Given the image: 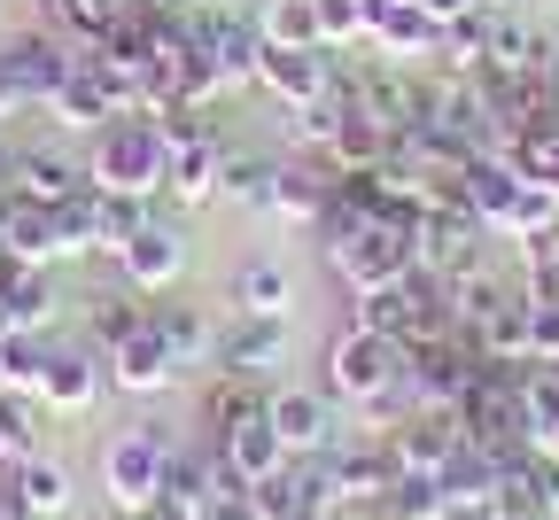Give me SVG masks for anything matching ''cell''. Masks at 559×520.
Wrapping results in <instances>:
<instances>
[{"mask_svg": "<svg viewBox=\"0 0 559 520\" xmlns=\"http://www.w3.org/2000/svg\"><path fill=\"white\" fill-rule=\"evenodd\" d=\"M489 32H498V9H489V0H474L466 16H451V24H443V47H436L443 79H474V70L489 62Z\"/></svg>", "mask_w": 559, "mask_h": 520, "instance_id": "obj_25", "label": "cell"}, {"mask_svg": "<svg viewBox=\"0 0 559 520\" xmlns=\"http://www.w3.org/2000/svg\"><path fill=\"white\" fill-rule=\"evenodd\" d=\"M326 482H334V505L349 512V505H381L389 497V482L404 474L396 466V451H389V435H358V442H326Z\"/></svg>", "mask_w": 559, "mask_h": 520, "instance_id": "obj_6", "label": "cell"}, {"mask_svg": "<svg viewBox=\"0 0 559 520\" xmlns=\"http://www.w3.org/2000/svg\"><path fill=\"white\" fill-rule=\"evenodd\" d=\"M0 520H24V512H9V505H0Z\"/></svg>", "mask_w": 559, "mask_h": 520, "instance_id": "obj_49", "label": "cell"}, {"mask_svg": "<svg viewBox=\"0 0 559 520\" xmlns=\"http://www.w3.org/2000/svg\"><path fill=\"white\" fill-rule=\"evenodd\" d=\"M0 55H9V70H16V86H24L32 109H47L62 94V79L79 70V39H62L55 24H32L16 39H0Z\"/></svg>", "mask_w": 559, "mask_h": 520, "instance_id": "obj_7", "label": "cell"}, {"mask_svg": "<svg viewBox=\"0 0 559 520\" xmlns=\"http://www.w3.org/2000/svg\"><path fill=\"white\" fill-rule=\"evenodd\" d=\"M70 497H79V474H70L62 459H47V451L16 459V466H0V505L24 512V520H62Z\"/></svg>", "mask_w": 559, "mask_h": 520, "instance_id": "obj_8", "label": "cell"}, {"mask_svg": "<svg viewBox=\"0 0 559 520\" xmlns=\"http://www.w3.org/2000/svg\"><path fill=\"white\" fill-rule=\"evenodd\" d=\"M326 264L342 272L349 295H373V287H396V280L419 264V249H412V226H404V217H366L358 234H342V241L326 249Z\"/></svg>", "mask_w": 559, "mask_h": 520, "instance_id": "obj_4", "label": "cell"}, {"mask_svg": "<svg viewBox=\"0 0 559 520\" xmlns=\"http://www.w3.org/2000/svg\"><path fill=\"white\" fill-rule=\"evenodd\" d=\"M272 172H280V156H249V147H226L218 194L241 202V210H272Z\"/></svg>", "mask_w": 559, "mask_h": 520, "instance_id": "obj_33", "label": "cell"}, {"mask_svg": "<svg viewBox=\"0 0 559 520\" xmlns=\"http://www.w3.org/2000/svg\"><path fill=\"white\" fill-rule=\"evenodd\" d=\"M171 427H156V419H140V427H124V435H109L102 442V497H109V512H124V520H140L156 497H164V459H171Z\"/></svg>", "mask_w": 559, "mask_h": 520, "instance_id": "obj_2", "label": "cell"}, {"mask_svg": "<svg viewBox=\"0 0 559 520\" xmlns=\"http://www.w3.org/2000/svg\"><path fill=\"white\" fill-rule=\"evenodd\" d=\"M349 327L404 342V334H412V295H404V280H396V287H373V295H349Z\"/></svg>", "mask_w": 559, "mask_h": 520, "instance_id": "obj_35", "label": "cell"}, {"mask_svg": "<svg viewBox=\"0 0 559 520\" xmlns=\"http://www.w3.org/2000/svg\"><path fill=\"white\" fill-rule=\"evenodd\" d=\"M280 357H288V319H241V311L234 327H218V350H210V365L234 381H264Z\"/></svg>", "mask_w": 559, "mask_h": 520, "instance_id": "obj_13", "label": "cell"}, {"mask_svg": "<svg viewBox=\"0 0 559 520\" xmlns=\"http://www.w3.org/2000/svg\"><path fill=\"white\" fill-rule=\"evenodd\" d=\"M381 156H389V125H381L373 109H358V102H342L334 140H326V164H334V172H373Z\"/></svg>", "mask_w": 559, "mask_h": 520, "instance_id": "obj_22", "label": "cell"}, {"mask_svg": "<svg viewBox=\"0 0 559 520\" xmlns=\"http://www.w3.org/2000/svg\"><path fill=\"white\" fill-rule=\"evenodd\" d=\"M264 47H319V0H264Z\"/></svg>", "mask_w": 559, "mask_h": 520, "instance_id": "obj_38", "label": "cell"}, {"mask_svg": "<svg viewBox=\"0 0 559 520\" xmlns=\"http://www.w3.org/2000/svg\"><path fill=\"white\" fill-rule=\"evenodd\" d=\"M47 381V334H0V389L39 397Z\"/></svg>", "mask_w": 559, "mask_h": 520, "instance_id": "obj_39", "label": "cell"}, {"mask_svg": "<svg viewBox=\"0 0 559 520\" xmlns=\"http://www.w3.org/2000/svg\"><path fill=\"white\" fill-rule=\"evenodd\" d=\"M249 412H264V389H257V381L218 374V381H210V397H202V435H226V427H234V419H249Z\"/></svg>", "mask_w": 559, "mask_h": 520, "instance_id": "obj_37", "label": "cell"}, {"mask_svg": "<svg viewBox=\"0 0 559 520\" xmlns=\"http://www.w3.org/2000/svg\"><path fill=\"white\" fill-rule=\"evenodd\" d=\"M366 39V0H319V47H358Z\"/></svg>", "mask_w": 559, "mask_h": 520, "instance_id": "obj_41", "label": "cell"}, {"mask_svg": "<svg viewBox=\"0 0 559 520\" xmlns=\"http://www.w3.org/2000/svg\"><path fill=\"white\" fill-rule=\"evenodd\" d=\"M86 187L94 194H164V125L156 117H109L102 132H86Z\"/></svg>", "mask_w": 559, "mask_h": 520, "instance_id": "obj_1", "label": "cell"}, {"mask_svg": "<svg viewBox=\"0 0 559 520\" xmlns=\"http://www.w3.org/2000/svg\"><path fill=\"white\" fill-rule=\"evenodd\" d=\"M194 24H202V47H210V62H218L226 94H234V86H257L264 24H257V16H241V9H194Z\"/></svg>", "mask_w": 559, "mask_h": 520, "instance_id": "obj_12", "label": "cell"}, {"mask_svg": "<svg viewBox=\"0 0 559 520\" xmlns=\"http://www.w3.org/2000/svg\"><path fill=\"white\" fill-rule=\"evenodd\" d=\"M459 442H466L459 412H412V419H396V427H389V451H396V466H404V474H443Z\"/></svg>", "mask_w": 559, "mask_h": 520, "instance_id": "obj_15", "label": "cell"}, {"mask_svg": "<svg viewBox=\"0 0 559 520\" xmlns=\"http://www.w3.org/2000/svg\"><path fill=\"white\" fill-rule=\"evenodd\" d=\"M32 451H47V404L24 389H0V466H16Z\"/></svg>", "mask_w": 559, "mask_h": 520, "instance_id": "obj_30", "label": "cell"}, {"mask_svg": "<svg viewBox=\"0 0 559 520\" xmlns=\"http://www.w3.org/2000/svg\"><path fill=\"white\" fill-rule=\"evenodd\" d=\"M109 264H117V280H124L132 295H164V287L187 272V234H179V226H164V217H148V226H140Z\"/></svg>", "mask_w": 559, "mask_h": 520, "instance_id": "obj_11", "label": "cell"}, {"mask_svg": "<svg viewBox=\"0 0 559 520\" xmlns=\"http://www.w3.org/2000/svg\"><path fill=\"white\" fill-rule=\"evenodd\" d=\"M528 357L559 365V295H528Z\"/></svg>", "mask_w": 559, "mask_h": 520, "instance_id": "obj_42", "label": "cell"}, {"mask_svg": "<svg viewBox=\"0 0 559 520\" xmlns=\"http://www.w3.org/2000/svg\"><path fill=\"white\" fill-rule=\"evenodd\" d=\"M140 520H202V512H194V505H179V497H156V505L140 512Z\"/></svg>", "mask_w": 559, "mask_h": 520, "instance_id": "obj_45", "label": "cell"}, {"mask_svg": "<svg viewBox=\"0 0 559 520\" xmlns=\"http://www.w3.org/2000/svg\"><path fill=\"white\" fill-rule=\"evenodd\" d=\"M311 520H349V512H311Z\"/></svg>", "mask_w": 559, "mask_h": 520, "instance_id": "obj_48", "label": "cell"}, {"mask_svg": "<svg viewBox=\"0 0 559 520\" xmlns=\"http://www.w3.org/2000/svg\"><path fill=\"white\" fill-rule=\"evenodd\" d=\"M202 520H257V497L249 489H218V497L202 505Z\"/></svg>", "mask_w": 559, "mask_h": 520, "instance_id": "obj_43", "label": "cell"}, {"mask_svg": "<svg viewBox=\"0 0 559 520\" xmlns=\"http://www.w3.org/2000/svg\"><path fill=\"white\" fill-rule=\"evenodd\" d=\"M481 357H498V365H528V287H513L498 311H489L474 334H466Z\"/></svg>", "mask_w": 559, "mask_h": 520, "instance_id": "obj_29", "label": "cell"}, {"mask_svg": "<svg viewBox=\"0 0 559 520\" xmlns=\"http://www.w3.org/2000/svg\"><path fill=\"white\" fill-rule=\"evenodd\" d=\"M257 86L280 109H311L334 86V47H264L257 55Z\"/></svg>", "mask_w": 559, "mask_h": 520, "instance_id": "obj_10", "label": "cell"}, {"mask_svg": "<svg viewBox=\"0 0 559 520\" xmlns=\"http://www.w3.org/2000/svg\"><path fill=\"white\" fill-rule=\"evenodd\" d=\"M148 327L179 357V374L187 365H210V350H218V327H210V311H194V304H148Z\"/></svg>", "mask_w": 559, "mask_h": 520, "instance_id": "obj_27", "label": "cell"}, {"mask_svg": "<svg viewBox=\"0 0 559 520\" xmlns=\"http://www.w3.org/2000/svg\"><path fill=\"white\" fill-rule=\"evenodd\" d=\"M140 319H148V295H132L124 280H117V287H102L94 304H86V334H94L86 350H109V342H124Z\"/></svg>", "mask_w": 559, "mask_h": 520, "instance_id": "obj_32", "label": "cell"}, {"mask_svg": "<svg viewBox=\"0 0 559 520\" xmlns=\"http://www.w3.org/2000/svg\"><path fill=\"white\" fill-rule=\"evenodd\" d=\"M326 194H334V164H326V156H296V164L272 172V210L296 217V226H319Z\"/></svg>", "mask_w": 559, "mask_h": 520, "instance_id": "obj_20", "label": "cell"}, {"mask_svg": "<svg viewBox=\"0 0 559 520\" xmlns=\"http://www.w3.org/2000/svg\"><path fill=\"white\" fill-rule=\"evenodd\" d=\"M210 442H218V451H226V466L257 489V482H272L280 466H288V442H280V427L264 419V412H249V419H234L226 435H210Z\"/></svg>", "mask_w": 559, "mask_h": 520, "instance_id": "obj_17", "label": "cell"}, {"mask_svg": "<svg viewBox=\"0 0 559 520\" xmlns=\"http://www.w3.org/2000/svg\"><path fill=\"white\" fill-rule=\"evenodd\" d=\"M264 419L280 427L288 459H319L326 442H334V404L319 389H264Z\"/></svg>", "mask_w": 559, "mask_h": 520, "instance_id": "obj_14", "label": "cell"}, {"mask_svg": "<svg viewBox=\"0 0 559 520\" xmlns=\"http://www.w3.org/2000/svg\"><path fill=\"white\" fill-rule=\"evenodd\" d=\"M124 9H132V0H47V24H55L62 39H79V47H86V39H102Z\"/></svg>", "mask_w": 559, "mask_h": 520, "instance_id": "obj_36", "label": "cell"}, {"mask_svg": "<svg viewBox=\"0 0 559 520\" xmlns=\"http://www.w3.org/2000/svg\"><path fill=\"white\" fill-rule=\"evenodd\" d=\"M94 520H124V512H94Z\"/></svg>", "mask_w": 559, "mask_h": 520, "instance_id": "obj_50", "label": "cell"}, {"mask_svg": "<svg viewBox=\"0 0 559 520\" xmlns=\"http://www.w3.org/2000/svg\"><path fill=\"white\" fill-rule=\"evenodd\" d=\"M0 311H9L16 334H47L55 327V264H16L9 287H0Z\"/></svg>", "mask_w": 559, "mask_h": 520, "instance_id": "obj_24", "label": "cell"}, {"mask_svg": "<svg viewBox=\"0 0 559 520\" xmlns=\"http://www.w3.org/2000/svg\"><path fill=\"white\" fill-rule=\"evenodd\" d=\"M148 217H156V210L140 202V194H102V210H94V226H102V249H94V257H117V249H124L140 226H148Z\"/></svg>", "mask_w": 559, "mask_h": 520, "instance_id": "obj_40", "label": "cell"}, {"mask_svg": "<svg viewBox=\"0 0 559 520\" xmlns=\"http://www.w3.org/2000/svg\"><path fill=\"white\" fill-rule=\"evenodd\" d=\"M32 102H24V86H16V70H9V55H0V125L9 117H24Z\"/></svg>", "mask_w": 559, "mask_h": 520, "instance_id": "obj_44", "label": "cell"}, {"mask_svg": "<svg viewBox=\"0 0 559 520\" xmlns=\"http://www.w3.org/2000/svg\"><path fill=\"white\" fill-rule=\"evenodd\" d=\"M366 39H373L381 55L412 62V55H436V47H443V24L419 9V0H373V9H366Z\"/></svg>", "mask_w": 559, "mask_h": 520, "instance_id": "obj_16", "label": "cell"}, {"mask_svg": "<svg viewBox=\"0 0 559 520\" xmlns=\"http://www.w3.org/2000/svg\"><path fill=\"white\" fill-rule=\"evenodd\" d=\"M102 374H109V389H124V397H164L171 381H179V357L164 350V334L140 319L124 342H109L102 350Z\"/></svg>", "mask_w": 559, "mask_h": 520, "instance_id": "obj_9", "label": "cell"}, {"mask_svg": "<svg viewBox=\"0 0 559 520\" xmlns=\"http://www.w3.org/2000/svg\"><path fill=\"white\" fill-rule=\"evenodd\" d=\"M47 117H55L62 132H79V140H86V132H102V125L117 117V102H109V86L94 79V70L79 62V70H70V79H62V94L47 102Z\"/></svg>", "mask_w": 559, "mask_h": 520, "instance_id": "obj_26", "label": "cell"}, {"mask_svg": "<svg viewBox=\"0 0 559 520\" xmlns=\"http://www.w3.org/2000/svg\"><path fill=\"white\" fill-rule=\"evenodd\" d=\"M164 194L171 202H210L218 194V164H226V140L202 125V109H164Z\"/></svg>", "mask_w": 559, "mask_h": 520, "instance_id": "obj_5", "label": "cell"}, {"mask_svg": "<svg viewBox=\"0 0 559 520\" xmlns=\"http://www.w3.org/2000/svg\"><path fill=\"white\" fill-rule=\"evenodd\" d=\"M521 427H528V451H559V365L528 357L521 374Z\"/></svg>", "mask_w": 559, "mask_h": 520, "instance_id": "obj_28", "label": "cell"}, {"mask_svg": "<svg viewBox=\"0 0 559 520\" xmlns=\"http://www.w3.org/2000/svg\"><path fill=\"white\" fill-rule=\"evenodd\" d=\"M489 9H506V0H489Z\"/></svg>", "mask_w": 559, "mask_h": 520, "instance_id": "obj_51", "label": "cell"}, {"mask_svg": "<svg viewBox=\"0 0 559 520\" xmlns=\"http://www.w3.org/2000/svg\"><path fill=\"white\" fill-rule=\"evenodd\" d=\"M9 187L32 202H70L86 187V156H55V147H9Z\"/></svg>", "mask_w": 559, "mask_h": 520, "instance_id": "obj_18", "label": "cell"}, {"mask_svg": "<svg viewBox=\"0 0 559 520\" xmlns=\"http://www.w3.org/2000/svg\"><path fill=\"white\" fill-rule=\"evenodd\" d=\"M102 350H47V381H39V404L47 412H94L102 397Z\"/></svg>", "mask_w": 559, "mask_h": 520, "instance_id": "obj_19", "label": "cell"}, {"mask_svg": "<svg viewBox=\"0 0 559 520\" xmlns=\"http://www.w3.org/2000/svg\"><path fill=\"white\" fill-rule=\"evenodd\" d=\"M288 304H296V280L280 257H241L234 264V311L241 319H288Z\"/></svg>", "mask_w": 559, "mask_h": 520, "instance_id": "obj_21", "label": "cell"}, {"mask_svg": "<svg viewBox=\"0 0 559 520\" xmlns=\"http://www.w3.org/2000/svg\"><path fill=\"white\" fill-rule=\"evenodd\" d=\"M9 194H16V187H9V147H0V202H9Z\"/></svg>", "mask_w": 559, "mask_h": 520, "instance_id": "obj_47", "label": "cell"}, {"mask_svg": "<svg viewBox=\"0 0 559 520\" xmlns=\"http://www.w3.org/2000/svg\"><path fill=\"white\" fill-rule=\"evenodd\" d=\"M94 210H102V194H94V187H79L70 202H47V217H55V264H79V257H94V249H102Z\"/></svg>", "mask_w": 559, "mask_h": 520, "instance_id": "obj_31", "label": "cell"}, {"mask_svg": "<svg viewBox=\"0 0 559 520\" xmlns=\"http://www.w3.org/2000/svg\"><path fill=\"white\" fill-rule=\"evenodd\" d=\"M419 9H428L436 24H451V16H466V9H474V0H419Z\"/></svg>", "mask_w": 559, "mask_h": 520, "instance_id": "obj_46", "label": "cell"}, {"mask_svg": "<svg viewBox=\"0 0 559 520\" xmlns=\"http://www.w3.org/2000/svg\"><path fill=\"white\" fill-rule=\"evenodd\" d=\"M381 520H451V505H443V482L436 474H396L389 482V497L373 505Z\"/></svg>", "mask_w": 559, "mask_h": 520, "instance_id": "obj_34", "label": "cell"}, {"mask_svg": "<svg viewBox=\"0 0 559 520\" xmlns=\"http://www.w3.org/2000/svg\"><path fill=\"white\" fill-rule=\"evenodd\" d=\"M396 374H404V342H389V334H366V327H342L334 342H326V397H342V404H381L389 389H396Z\"/></svg>", "mask_w": 559, "mask_h": 520, "instance_id": "obj_3", "label": "cell"}, {"mask_svg": "<svg viewBox=\"0 0 559 520\" xmlns=\"http://www.w3.org/2000/svg\"><path fill=\"white\" fill-rule=\"evenodd\" d=\"M551 79H559V70H551Z\"/></svg>", "mask_w": 559, "mask_h": 520, "instance_id": "obj_52", "label": "cell"}, {"mask_svg": "<svg viewBox=\"0 0 559 520\" xmlns=\"http://www.w3.org/2000/svg\"><path fill=\"white\" fill-rule=\"evenodd\" d=\"M0 249H9L16 264H55V217H47V202H32V194L0 202Z\"/></svg>", "mask_w": 559, "mask_h": 520, "instance_id": "obj_23", "label": "cell"}]
</instances>
